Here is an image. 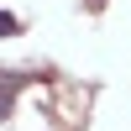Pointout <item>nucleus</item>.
Instances as JSON below:
<instances>
[{
    "label": "nucleus",
    "mask_w": 131,
    "mask_h": 131,
    "mask_svg": "<svg viewBox=\"0 0 131 131\" xmlns=\"http://www.w3.org/2000/svg\"><path fill=\"white\" fill-rule=\"evenodd\" d=\"M10 26H16V21H10V16H0V31H10Z\"/></svg>",
    "instance_id": "nucleus-1"
}]
</instances>
